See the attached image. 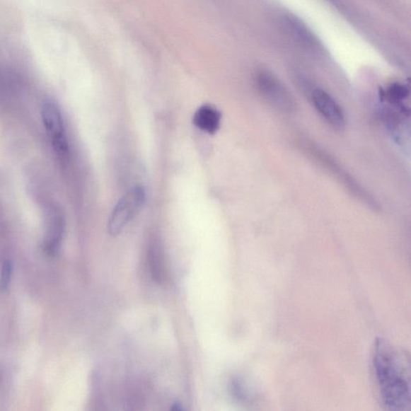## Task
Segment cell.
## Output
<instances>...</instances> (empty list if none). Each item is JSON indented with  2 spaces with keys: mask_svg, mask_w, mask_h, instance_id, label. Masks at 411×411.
Instances as JSON below:
<instances>
[{
  "mask_svg": "<svg viewBox=\"0 0 411 411\" xmlns=\"http://www.w3.org/2000/svg\"><path fill=\"white\" fill-rule=\"evenodd\" d=\"M47 134L52 140L53 149L59 158L64 160L69 154V144L64 134L61 111L54 103H46L41 111Z\"/></svg>",
  "mask_w": 411,
  "mask_h": 411,
  "instance_id": "obj_3",
  "label": "cell"
},
{
  "mask_svg": "<svg viewBox=\"0 0 411 411\" xmlns=\"http://www.w3.org/2000/svg\"><path fill=\"white\" fill-rule=\"evenodd\" d=\"M374 373L381 400L389 410L410 408V363L408 354L383 338L374 351Z\"/></svg>",
  "mask_w": 411,
  "mask_h": 411,
  "instance_id": "obj_1",
  "label": "cell"
},
{
  "mask_svg": "<svg viewBox=\"0 0 411 411\" xmlns=\"http://www.w3.org/2000/svg\"><path fill=\"white\" fill-rule=\"evenodd\" d=\"M258 86L263 96L278 109L290 112L295 103L289 93L273 76L261 74L258 76Z\"/></svg>",
  "mask_w": 411,
  "mask_h": 411,
  "instance_id": "obj_4",
  "label": "cell"
},
{
  "mask_svg": "<svg viewBox=\"0 0 411 411\" xmlns=\"http://www.w3.org/2000/svg\"><path fill=\"white\" fill-rule=\"evenodd\" d=\"M146 201L144 188L136 186L128 190L111 213L108 223V232L111 236H117L122 233L136 214L139 212Z\"/></svg>",
  "mask_w": 411,
  "mask_h": 411,
  "instance_id": "obj_2",
  "label": "cell"
},
{
  "mask_svg": "<svg viewBox=\"0 0 411 411\" xmlns=\"http://www.w3.org/2000/svg\"><path fill=\"white\" fill-rule=\"evenodd\" d=\"M149 269L157 283H163L166 277V265L162 247L158 242H153L149 248Z\"/></svg>",
  "mask_w": 411,
  "mask_h": 411,
  "instance_id": "obj_7",
  "label": "cell"
},
{
  "mask_svg": "<svg viewBox=\"0 0 411 411\" xmlns=\"http://www.w3.org/2000/svg\"><path fill=\"white\" fill-rule=\"evenodd\" d=\"M316 110L332 127L341 129L345 126V116L342 107L329 93L323 89H316L312 93Z\"/></svg>",
  "mask_w": 411,
  "mask_h": 411,
  "instance_id": "obj_5",
  "label": "cell"
},
{
  "mask_svg": "<svg viewBox=\"0 0 411 411\" xmlns=\"http://www.w3.org/2000/svg\"><path fill=\"white\" fill-rule=\"evenodd\" d=\"M221 112L210 105H204L196 110L193 117L195 126L204 132L214 134L221 124Z\"/></svg>",
  "mask_w": 411,
  "mask_h": 411,
  "instance_id": "obj_6",
  "label": "cell"
},
{
  "mask_svg": "<svg viewBox=\"0 0 411 411\" xmlns=\"http://www.w3.org/2000/svg\"><path fill=\"white\" fill-rule=\"evenodd\" d=\"M409 94V89L404 85L395 83L392 84L385 93V96L392 103H398L399 101L407 98Z\"/></svg>",
  "mask_w": 411,
  "mask_h": 411,
  "instance_id": "obj_8",
  "label": "cell"
},
{
  "mask_svg": "<svg viewBox=\"0 0 411 411\" xmlns=\"http://www.w3.org/2000/svg\"><path fill=\"white\" fill-rule=\"evenodd\" d=\"M13 273V264L10 260H5L2 267L1 277H0V291L4 293L7 291Z\"/></svg>",
  "mask_w": 411,
  "mask_h": 411,
  "instance_id": "obj_9",
  "label": "cell"
}]
</instances>
